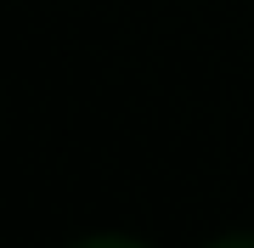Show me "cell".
<instances>
[{"label": "cell", "instance_id": "7a4b0ae2", "mask_svg": "<svg viewBox=\"0 0 254 248\" xmlns=\"http://www.w3.org/2000/svg\"><path fill=\"white\" fill-rule=\"evenodd\" d=\"M209 248H254V231H232V237H220V243H209Z\"/></svg>", "mask_w": 254, "mask_h": 248}, {"label": "cell", "instance_id": "6da1fadb", "mask_svg": "<svg viewBox=\"0 0 254 248\" xmlns=\"http://www.w3.org/2000/svg\"><path fill=\"white\" fill-rule=\"evenodd\" d=\"M73 248H147V243H136V237H85Z\"/></svg>", "mask_w": 254, "mask_h": 248}]
</instances>
